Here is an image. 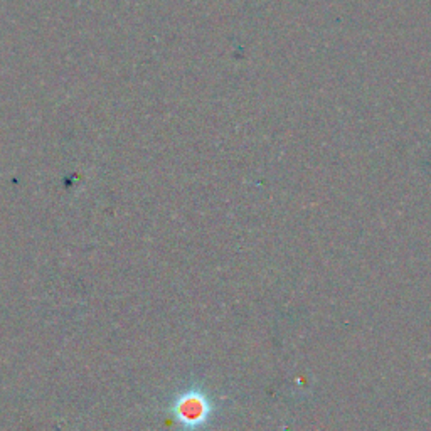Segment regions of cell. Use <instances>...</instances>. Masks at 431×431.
Listing matches in <instances>:
<instances>
[{
    "label": "cell",
    "mask_w": 431,
    "mask_h": 431,
    "mask_svg": "<svg viewBox=\"0 0 431 431\" xmlns=\"http://www.w3.org/2000/svg\"><path fill=\"white\" fill-rule=\"evenodd\" d=\"M214 411V401L200 388L187 389L172 404V413L184 431H200L211 421Z\"/></svg>",
    "instance_id": "cell-1"
}]
</instances>
